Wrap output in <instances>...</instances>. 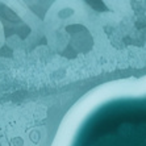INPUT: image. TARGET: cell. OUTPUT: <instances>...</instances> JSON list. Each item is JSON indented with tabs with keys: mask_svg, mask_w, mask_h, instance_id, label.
Returning a JSON list of instances; mask_svg holds the SVG:
<instances>
[{
	"mask_svg": "<svg viewBox=\"0 0 146 146\" xmlns=\"http://www.w3.org/2000/svg\"><path fill=\"white\" fill-rule=\"evenodd\" d=\"M72 146H146V96L102 104L82 124Z\"/></svg>",
	"mask_w": 146,
	"mask_h": 146,
	"instance_id": "6da1fadb",
	"label": "cell"
}]
</instances>
